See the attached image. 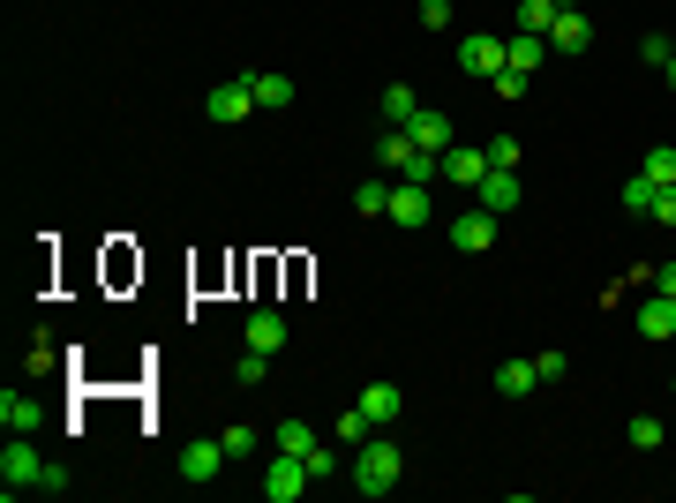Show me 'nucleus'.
<instances>
[{
    "label": "nucleus",
    "mask_w": 676,
    "mask_h": 503,
    "mask_svg": "<svg viewBox=\"0 0 676 503\" xmlns=\"http://www.w3.org/2000/svg\"><path fill=\"white\" fill-rule=\"evenodd\" d=\"M399 473H406V451H399V444H383V436L353 444V489H361V496H391Z\"/></svg>",
    "instance_id": "1"
},
{
    "label": "nucleus",
    "mask_w": 676,
    "mask_h": 503,
    "mask_svg": "<svg viewBox=\"0 0 676 503\" xmlns=\"http://www.w3.org/2000/svg\"><path fill=\"white\" fill-rule=\"evenodd\" d=\"M444 241L459 255H481V249H497V210H481V204H466L451 226H444Z\"/></svg>",
    "instance_id": "2"
},
{
    "label": "nucleus",
    "mask_w": 676,
    "mask_h": 503,
    "mask_svg": "<svg viewBox=\"0 0 676 503\" xmlns=\"http://www.w3.org/2000/svg\"><path fill=\"white\" fill-rule=\"evenodd\" d=\"M0 481H8V496H15V489H39V481H45V459L31 451V436H8V451H0Z\"/></svg>",
    "instance_id": "3"
},
{
    "label": "nucleus",
    "mask_w": 676,
    "mask_h": 503,
    "mask_svg": "<svg viewBox=\"0 0 676 503\" xmlns=\"http://www.w3.org/2000/svg\"><path fill=\"white\" fill-rule=\"evenodd\" d=\"M301 489H308V459H294V451H271V466H263V496H271V503H294Z\"/></svg>",
    "instance_id": "4"
},
{
    "label": "nucleus",
    "mask_w": 676,
    "mask_h": 503,
    "mask_svg": "<svg viewBox=\"0 0 676 503\" xmlns=\"http://www.w3.org/2000/svg\"><path fill=\"white\" fill-rule=\"evenodd\" d=\"M459 68L489 84V76L504 68V39H489V31H466V39H459Z\"/></svg>",
    "instance_id": "5"
},
{
    "label": "nucleus",
    "mask_w": 676,
    "mask_h": 503,
    "mask_svg": "<svg viewBox=\"0 0 676 503\" xmlns=\"http://www.w3.org/2000/svg\"><path fill=\"white\" fill-rule=\"evenodd\" d=\"M436 166H444V181H451V188H481V173H489V151H481V143H451Z\"/></svg>",
    "instance_id": "6"
},
{
    "label": "nucleus",
    "mask_w": 676,
    "mask_h": 503,
    "mask_svg": "<svg viewBox=\"0 0 676 503\" xmlns=\"http://www.w3.org/2000/svg\"><path fill=\"white\" fill-rule=\"evenodd\" d=\"M406 135H414L422 151H436V158H444V151L459 143V128H451V113H436V106H422V113L406 121Z\"/></svg>",
    "instance_id": "7"
},
{
    "label": "nucleus",
    "mask_w": 676,
    "mask_h": 503,
    "mask_svg": "<svg viewBox=\"0 0 676 503\" xmlns=\"http://www.w3.org/2000/svg\"><path fill=\"white\" fill-rule=\"evenodd\" d=\"M383 218H391V226H406V233H414V226H428V188H422V181H399Z\"/></svg>",
    "instance_id": "8"
},
{
    "label": "nucleus",
    "mask_w": 676,
    "mask_h": 503,
    "mask_svg": "<svg viewBox=\"0 0 676 503\" xmlns=\"http://www.w3.org/2000/svg\"><path fill=\"white\" fill-rule=\"evenodd\" d=\"M204 113H211V121H249V113H255V90H249V76H241V84H218L211 98H204Z\"/></svg>",
    "instance_id": "9"
},
{
    "label": "nucleus",
    "mask_w": 676,
    "mask_h": 503,
    "mask_svg": "<svg viewBox=\"0 0 676 503\" xmlns=\"http://www.w3.org/2000/svg\"><path fill=\"white\" fill-rule=\"evenodd\" d=\"M473 204H481V210H497V218H504V210H519V173L489 166V173H481V188H473Z\"/></svg>",
    "instance_id": "10"
},
{
    "label": "nucleus",
    "mask_w": 676,
    "mask_h": 503,
    "mask_svg": "<svg viewBox=\"0 0 676 503\" xmlns=\"http://www.w3.org/2000/svg\"><path fill=\"white\" fill-rule=\"evenodd\" d=\"M587 45H593V23L579 15V8H564V15L549 23V53H571V61H579Z\"/></svg>",
    "instance_id": "11"
},
{
    "label": "nucleus",
    "mask_w": 676,
    "mask_h": 503,
    "mask_svg": "<svg viewBox=\"0 0 676 503\" xmlns=\"http://www.w3.org/2000/svg\"><path fill=\"white\" fill-rule=\"evenodd\" d=\"M0 420H8V436H31V428H39V398H31V391H15V383H8V391H0Z\"/></svg>",
    "instance_id": "12"
},
{
    "label": "nucleus",
    "mask_w": 676,
    "mask_h": 503,
    "mask_svg": "<svg viewBox=\"0 0 676 503\" xmlns=\"http://www.w3.org/2000/svg\"><path fill=\"white\" fill-rule=\"evenodd\" d=\"M218 466H233L226 444H188V451H181V481H218Z\"/></svg>",
    "instance_id": "13"
},
{
    "label": "nucleus",
    "mask_w": 676,
    "mask_h": 503,
    "mask_svg": "<svg viewBox=\"0 0 676 503\" xmlns=\"http://www.w3.org/2000/svg\"><path fill=\"white\" fill-rule=\"evenodd\" d=\"M639 338H676V300L669 294H654V300H639Z\"/></svg>",
    "instance_id": "14"
},
{
    "label": "nucleus",
    "mask_w": 676,
    "mask_h": 503,
    "mask_svg": "<svg viewBox=\"0 0 676 503\" xmlns=\"http://www.w3.org/2000/svg\"><path fill=\"white\" fill-rule=\"evenodd\" d=\"M377 113H383L391 128H406L414 113H422V98H414V84H383V90H377Z\"/></svg>",
    "instance_id": "15"
},
{
    "label": "nucleus",
    "mask_w": 676,
    "mask_h": 503,
    "mask_svg": "<svg viewBox=\"0 0 676 503\" xmlns=\"http://www.w3.org/2000/svg\"><path fill=\"white\" fill-rule=\"evenodd\" d=\"M377 158H383V166H391V173H406V166H414V158H422V143H414L406 128H383V135H377Z\"/></svg>",
    "instance_id": "16"
},
{
    "label": "nucleus",
    "mask_w": 676,
    "mask_h": 503,
    "mask_svg": "<svg viewBox=\"0 0 676 503\" xmlns=\"http://www.w3.org/2000/svg\"><path fill=\"white\" fill-rule=\"evenodd\" d=\"M249 346L255 353H279V346H286V316H279V308H255L249 316Z\"/></svg>",
    "instance_id": "17"
},
{
    "label": "nucleus",
    "mask_w": 676,
    "mask_h": 503,
    "mask_svg": "<svg viewBox=\"0 0 676 503\" xmlns=\"http://www.w3.org/2000/svg\"><path fill=\"white\" fill-rule=\"evenodd\" d=\"M353 406H361L369 420H399V406H406V391H399V383H369V391H361Z\"/></svg>",
    "instance_id": "18"
},
{
    "label": "nucleus",
    "mask_w": 676,
    "mask_h": 503,
    "mask_svg": "<svg viewBox=\"0 0 676 503\" xmlns=\"http://www.w3.org/2000/svg\"><path fill=\"white\" fill-rule=\"evenodd\" d=\"M542 61H549V39H534V31H519V39H504V68H526V76H534Z\"/></svg>",
    "instance_id": "19"
},
{
    "label": "nucleus",
    "mask_w": 676,
    "mask_h": 503,
    "mask_svg": "<svg viewBox=\"0 0 676 503\" xmlns=\"http://www.w3.org/2000/svg\"><path fill=\"white\" fill-rule=\"evenodd\" d=\"M556 15H564V0H519V8H511V23H519V31H534V39H549Z\"/></svg>",
    "instance_id": "20"
},
{
    "label": "nucleus",
    "mask_w": 676,
    "mask_h": 503,
    "mask_svg": "<svg viewBox=\"0 0 676 503\" xmlns=\"http://www.w3.org/2000/svg\"><path fill=\"white\" fill-rule=\"evenodd\" d=\"M534 361H497V398H526V391H534Z\"/></svg>",
    "instance_id": "21"
},
{
    "label": "nucleus",
    "mask_w": 676,
    "mask_h": 503,
    "mask_svg": "<svg viewBox=\"0 0 676 503\" xmlns=\"http://www.w3.org/2000/svg\"><path fill=\"white\" fill-rule=\"evenodd\" d=\"M639 173H646V181H662V188H676V143H646Z\"/></svg>",
    "instance_id": "22"
},
{
    "label": "nucleus",
    "mask_w": 676,
    "mask_h": 503,
    "mask_svg": "<svg viewBox=\"0 0 676 503\" xmlns=\"http://www.w3.org/2000/svg\"><path fill=\"white\" fill-rule=\"evenodd\" d=\"M271 444H279V451H294V459H308V451H316V428H308V420H279V428H271Z\"/></svg>",
    "instance_id": "23"
},
{
    "label": "nucleus",
    "mask_w": 676,
    "mask_h": 503,
    "mask_svg": "<svg viewBox=\"0 0 676 503\" xmlns=\"http://www.w3.org/2000/svg\"><path fill=\"white\" fill-rule=\"evenodd\" d=\"M249 90H255V106H294V76H249Z\"/></svg>",
    "instance_id": "24"
},
{
    "label": "nucleus",
    "mask_w": 676,
    "mask_h": 503,
    "mask_svg": "<svg viewBox=\"0 0 676 503\" xmlns=\"http://www.w3.org/2000/svg\"><path fill=\"white\" fill-rule=\"evenodd\" d=\"M654 188H662V181H646V173H632V181L617 188V204L632 210V218H646V210H654Z\"/></svg>",
    "instance_id": "25"
},
{
    "label": "nucleus",
    "mask_w": 676,
    "mask_h": 503,
    "mask_svg": "<svg viewBox=\"0 0 676 503\" xmlns=\"http://www.w3.org/2000/svg\"><path fill=\"white\" fill-rule=\"evenodd\" d=\"M23 369L31 376H53L61 361H53V331H31V346H23Z\"/></svg>",
    "instance_id": "26"
},
{
    "label": "nucleus",
    "mask_w": 676,
    "mask_h": 503,
    "mask_svg": "<svg viewBox=\"0 0 676 503\" xmlns=\"http://www.w3.org/2000/svg\"><path fill=\"white\" fill-rule=\"evenodd\" d=\"M353 210H361V218H383V210H391V181H361V188H353Z\"/></svg>",
    "instance_id": "27"
},
{
    "label": "nucleus",
    "mask_w": 676,
    "mask_h": 503,
    "mask_svg": "<svg viewBox=\"0 0 676 503\" xmlns=\"http://www.w3.org/2000/svg\"><path fill=\"white\" fill-rule=\"evenodd\" d=\"M331 428H338V444H369V436H377V420L361 414V406H346V414H338Z\"/></svg>",
    "instance_id": "28"
},
{
    "label": "nucleus",
    "mask_w": 676,
    "mask_h": 503,
    "mask_svg": "<svg viewBox=\"0 0 676 503\" xmlns=\"http://www.w3.org/2000/svg\"><path fill=\"white\" fill-rule=\"evenodd\" d=\"M624 436H632V451H662V436H669V428H662L654 414H632V428H624Z\"/></svg>",
    "instance_id": "29"
},
{
    "label": "nucleus",
    "mask_w": 676,
    "mask_h": 503,
    "mask_svg": "<svg viewBox=\"0 0 676 503\" xmlns=\"http://www.w3.org/2000/svg\"><path fill=\"white\" fill-rule=\"evenodd\" d=\"M481 151H489V166H504V173H519V135H489V143H481Z\"/></svg>",
    "instance_id": "30"
},
{
    "label": "nucleus",
    "mask_w": 676,
    "mask_h": 503,
    "mask_svg": "<svg viewBox=\"0 0 676 503\" xmlns=\"http://www.w3.org/2000/svg\"><path fill=\"white\" fill-rule=\"evenodd\" d=\"M669 53H676V45L662 39V31H646V39H639V61H646V68H669Z\"/></svg>",
    "instance_id": "31"
},
{
    "label": "nucleus",
    "mask_w": 676,
    "mask_h": 503,
    "mask_svg": "<svg viewBox=\"0 0 676 503\" xmlns=\"http://www.w3.org/2000/svg\"><path fill=\"white\" fill-rule=\"evenodd\" d=\"M534 376H542V383H564V376H571V361H564V353H534Z\"/></svg>",
    "instance_id": "32"
},
{
    "label": "nucleus",
    "mask_w": 676,
    "mask_h": 503,
    "mask_svg": "<svg viewBox=\"0 0 676 503\" xmlns=\"http://www.w3.org/2000/svg\"><path fill=\"white\" fill-rule=\"evenodd\" d=\"M331 473H338V451H331V444H316V451H308V481H331Z\"/></svg>",
    "instance_id": "33"
},
{
    "label": "nucleus",
    "mask_w": 676,
    "mask_h": 503,
    "mask_svg": "<svg viewBox=\"0 0 676 503\" xmlns=\"http://www.w3.org/2000/svg\"><path fill=\"white\" fill-rule=\"evenodd\" d=\"M489 84H497V98H526V68H497Z\"/></svg>",
    "instance_id": "34"
},
{
    "label": "nucleus",
    "mask_w": 676,
    "mask_h": 503,
    "mask_svg": "<svg viewBox=\"0 0 676 503\" xmlns=\"http://www.w3.org/2000/svg\"><path fill=\"white\" fill-rule=\"evenodd\" d=\"M218 444H226V459H249V451H255V428H226Z\"/></svg>",
    "instance_id": "35"
},
{
    "label": "nucleus",
    "mask_w": 676,
    "mask_h": 503,
    "mask_svg": "<svg viewBox=\"0 0 676 503\" xmlns=\"http://www.w3.org/2000/svg\"><path fill=\"white\" fill-rule=\"evenodd\" d=\"M233 376H241V383H263V376H271V353H255V346H249V361H241Z\"/></svg>",
    "instance_id": "36"
},
{
    "label": "nucleus",
    "mask_w": 676,
    "mask_h": 503,
    "mask_svg": "<svg viewBox=\"0 0 676 503\" xmlns=\"http://www.w3.org/2000/svg\"><path fill=\"white\" fill-rule=\"evenodd\" d=\"M646 218H662V226L676 233V188H654V210H646Z\"/></svg>",
    "instance_id": "37"
},
{
    "label": "nucleus",
    "mask_w": 676,
    "mask_h": 503,
    "mask_svg": "<svg viewBox=\"0 0 676 503\" xmlns=\"http://www.w3.org/2000/svg\"><path fill=\"white\" fill-rule=\"evenodd\" d=\"M422 23L428 31H451V0H422Z\"/></svg>",
    "instance_id": "38"
},
{
    "label": "nucleus",
    "mask_w": 676,
    "mask_h": 503,
    "mask_svg": "<svg viewBox=\"0 0 676 503\" xmlns=\"http://www.w3.org/2000/svg\"><path fill=\"white\" fill-rule=\"evenodd\" d=\"M654 294H669V300H676V255L662 263V271H654Z\"/></svg>",
    "instance_id": "39"
},
{
    "label": "nucleus",
    "mask_w": 676,
    "mask_h": 503,
    "mask_svg": "<svg viewBox=\"0 0 676 503\" xmlns=\"http://www.w3.org/2000/svg\"><path fill=\"white\" fill-rule=\"evenodd\" d=\"M662 76H669V84H676V53H669V68H662Z\"/></svg>",
    "instance_id": "40"
}]
</instances>
